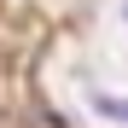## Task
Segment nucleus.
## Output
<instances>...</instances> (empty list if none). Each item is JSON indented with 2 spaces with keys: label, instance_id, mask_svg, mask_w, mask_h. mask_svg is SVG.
Wrapping results in <instances>:
<instances>
[{
  "label": "nucleus",
  "instance_id": "f03ea898",
  "mask_svg": "<svg viewBox=\"0 0 128 128\" xmlns=\"http://www.w3.org/2000/svg\"><path fill=\"white\" fill-rule=\"evenodd\" d=\"M122 18H128V0H122Z\"/></svg>",
  "mask_w": 128,
  "mask_h": 128
},
{
  "label": "nucleus",
  "instance_id": "f257e3e1",
  "mask_svg": "<svg viewBox=\"0 0 128 128\" xmlns=\"http://www.w3.org/2000/svg\"><path fill=\"white\" fill-rule=\"evenodd\" d=\"M88 105H93L99 116H111V122H128V99H111L105 88H93V93H88Z\"/></svg>",
  "mask_w": 128,
  "mask_h": 128
}]
</instances>
